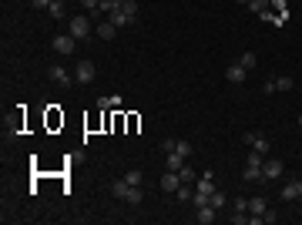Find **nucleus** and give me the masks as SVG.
<instances>
[{
    "instance_id": "obj_16",
    "label": "nucleus",
    "mask_w": 302,
    "mask_h": 225,
    "mask_svg": "<svg viewBox=\"0 0 302 225\" xmlns=\"http://www.w3.org/2000/svg\"><path fill=\"white\" fill-rule=\"evenodd\" d=\"M208 202H212V205H215V208H218V212H222L225 205H228V195H225V191H218V188H215V191H212V195H208Z\"/></svg>"
},
{
    "instance_id": "obj_24",
    "label": "nucleus",
    "mask_w": 302,
    "mask_h": 225,
    "mask_svg": "<svg viewBox=\"0 0 302 225\" xmlns=\"http://www.w3.org/2000/svg\"><path fill=\"white\" fill-rule=\"evenodd\" d=\"M175 195H178V202H191V195H195V191H191V185H178Z\"/></svg>"
},
{
    "instance_id": "obj_7",
    "label": "nucleus",
    "mask_w": 302,
    "mask_h": 225,
    "mask_svg": "<svg viewBox=\"0 0 302 225\" xmlns=\"http://www.w3.org/2000/svg\"><path fill=\"white\" fill-rule=\"evenodd\" d=\"M279 198L282 202H295V198H302V181H285L279 188Z\"/></svg>"
},
{
    "instance_id": "obj_3",
    "label": "nucleus",
    "mask_w": 302,
    "mask_h": 225,
    "mask_svg": "<svg viewBox=\"0 0 302 225\" xmlns=\"http://www.w3.org/2000/svg\"><path fill=\"white\" fill-rule=\"evenodd\" d=\"M242 141H245V148H252L258 155H268V148H272V141L262 131H248V135H242Z\"/></svg>"
},
{
    "instance_id": "obj_4",
    "label": "nucleus",
    "mask_w": 302,
    "mask_h": 225,
    "mask_svg": "<svg viewBox=\"0 0 302 225\" xmlns=\"http://www.w3.org/2000/svg\"><path fill=\"white\" fill-rule=\"evenodd\" d=\"M47 78L54 81V84H61V88H71V84H78V81H74V74H71L67 68H61V64H51V68H47Z\"/></svg>"
},
{
    "instance_id": "obj_31",
    "label": "nucleus",
    "mask_w": 302,
    "mask_h": 225,
    "mask_svg": "<svg viewBox=\"0 0 302 225\" xmlns=\"http://www.w3.org/2000/svg\"><path fill=\"white\" fill-rule=\"evenodd\" d=\"M299 128H302V114H299Z\"/></svg>"
},
{
    "instance_id": "obj_14",
    "label": "nucleus",
    "mask_w": 302,
    "mask_h": 225,
    "mask_svg": "<svg viewBox=\"0 0 302 225\" xmlns=\"http://www.w3.org/2000/svg\"><path fill=\"white\" fill-rule=\"evenodd\" d=\"M114 34H118V27H114L111 21H108V24H98V37H101V41H114Z\"/></svg>"
},
{
    "instance_id": "obj_12",
    "label": "nucleus",
    "mask_w": 302,
    "mask_h": 225,
    "mask_svg": "<svg viewBox=\"0 0 302 225\" xmlns=\"http://www.w3.org/2000/svg\"><path fill=\"white\" fill-rule=\"evenodd\" d=\"M242 178H245V181H265V178H262V165H252V161H248L245 171H242Z\"/></svg>"
},
{
    "instance_id": "obj_30",
    "label": "nucleus",
    "mask_w": 302,
    "mask_h": 225,
    "mask_svg": "<svg viewBox=\"0 0 302 225\" xmlns=\"http://www.w3.org/2000/svg\"><path fill=\"white\" fill-rule=\"evenodd\" d=\"M235 4H248V0H235Z\"/></svg>"
},
{
    "instance_id": "obj_27",
    "label": "nucleus",
    "mask_w": 302,
    "mask_h": 225,
    "mask_svg": "<svg viewBox=\"0 0 302 225\" xmlns=\"http://www.w3.org/2000/svg\"><path fill=\"white\" fill-rule=\"evenodd\" d=\"M228 222H232V225H245L248 215H245V212H235V215H228Z\"/></svg>"
},
{
    "instance_id": "obj_21",
    "label": "nucleus",
    "mask_w": 302,
    "mask_h": 225,
    "mask_svg": "<svg viewBox=\"0 0 302 225\" xmlns=\"http://www.w3.org/2000/svg\"><path fill=\"white\" fill-rule=\"evenodd\" d=\"M272 84H275V91H292V84H295V81H292L289 74H282V78H275Z\"/></svg>"
},
{
    "instance_id": "obj_8",
    "label": "nucleus",
    "mask_w": 302,
    "mask_h": 225,
    "mask_svg": "<svg viewBox=\"0 0 302 225\" xmlns=\"http://www.w3.org/2000/svg\"><path fill=\"white\" fill-rule=\"evenodd\" d=\"M74 47H78V41L67 34V31L54 37V51H57V54H74Z\"/></svg>"
},
{
    "instance_id": "obj_1",
    "label": "nucleus",
    "mask_w": 302,
    "mask_h": 225,
    "mask_svg": "<svg viewBox=\"0 0 302 225\" xmlns=\"http://www.w3.org/2000/svg\"><path fill=\"white\" fill-rule=\"evenodd\" d=\"M111 195H114V198H121V202H128V205H141V202H145V191H141V185H128L124 178L111 185Z\"/></svg>"
},
{
    "instance_id": "obj_19",
    "label": "nucleus",
    "mask_w": 302,
    "mask_h": 225,
    "mask_svg": "<svg viewBox=\"0 0 302 225\" xmlns=\"http://www.w3.org/2000/svg\"><path fill=\"white\" fill-rule=\"evenodd\" d=\"M121 11L131 17V21H138V0H121Z\"/></svg>"
},
{
    "instance_id": "obj_6",
    "label": "nucleus",
    "mask_w": 302,
    "mask_h": 225,
    "mask_svg": "<svg viewBox=\"0 0 302 225\" xmlns=\"http://www.w3.org/2000/svg\"><path fill=\"white\" fill-rule=\"evenodd\" d=\"M195 218H198V225H212L215 218H218V208H215L212 202H205V205L195 208Z\"/></svg>"
},
{
    "instance_id": "obj_5",
    "label": "nucleus",
    "mask_w": 302,
    "mask_h": 225,
    "mask_svg": "<svg viewBox=\"0 0 302 225\" xmlns=\"http://www.w3.org/2000/svg\"><path fill=\"white\" fill-rule=\"evenodd\" d=\"M94 74H98V71H94V64H91L88 57H81L78 64H74V81H78V84H91Z\"/></svg>"
},
{
    "instance_id": "obj_11",
    "label": "nucleus",
    "mask_w": 302,
    "mask_h": 225,
    "mask_svg": "<svg viewBox=\"0 0 302 225\" xmlns=\"http://www.w3.org/2000/svg\"><path fill=\"white\" fill-rule=\"evenodd\" d=\"M245 74H248V71L242 68V64H238V61H235L232 68L225 71V81H228V84H242V81H245Z\"/></svg>"
},
{
    "instance_id": "obj_2",
    "label": "nucleus",
    "mask_w": 302,
    "mask_h": 225,
    "mask_svg": "<svg viewBox=\"0 0 302 225\" xmlns=\"http://www.w3.org/2000/svg\"><path fill=\"white\" fill-rule=\"evenodd\" d=\"M67 34L74 37V41H88L91 37V21L88 17H71V21H67Z\"/></svg>"
},
{
    "instance_id": "obj_10",
    "label": "nucleus",
    "mask_w": 302,
    "mask_h": 225,
    "mask_svg": "<svg viewBox=\"0 0 302 225\" xmlns=\"http://www.w3.org/2000/svg\"><path fill=\"white\" fill-rule=\"evenodd\" d=\"M178 185H185L178 171H171V168H168L165 175H161V188H165V195H168V191H178Z\"/></svg>"
},
{
    "instance_id": "obj_13",
    "label": "nucleus",
    "mask_w": 302,
    "mask_h": 225,
    "mask_svg": "<svg viewBox=\"0 0 302 225\" xmlns=\"http://www.w3.org/2000/svg\"><path fill=\"white\" fill-rule=\"evenodd\" d=\"M111 24H114V27H131V17H128V14H124L121 11V7H118V11H111Z\"/></svg>"
},
{
    "instance_id": "obj_15",
    "label": "nucleus",
    "mask_w": 302,
    "mask_h": 225,
    "mask_svg": "<svg viewBox=\"0 0 302 225\" xmlns=\"http://www.w3.org/2000/svg\"><path fill=\"white\" fill-rule=\"evenodd\" d=\"M265 208H268V202L262 198V195H255V198H248V212H252V215H262Z\"/></svg>"
},
{
    "instance_id": "obj_23",
    "label": "nucleus",
    "mask_w": 302,
    "mask_h": 225,
    "mask_svg": "<svg viewBox=\"0 0 302 225\" xmlns=\"http://www.w3.org/2000/svg\"><path fill=\"white\" fill-rule=\"evenodd\" d=\"M178 175H181V181H185V185H191V181H195V168H191L188 161L181 165V171H178Z\"/></svg>"
},
{
    "instance_id": "obj_26",
    "label": "nucleus",
    "mask_w": 302,
    "mask_h": 225,
    "mask_svg": "<svg viewBox=\"0 0 302 225\" xmlns=\"http://www.w3.org/2000/svg\"><path fill=\"white\" fill-rule=\"evenodd\" d=\"M81 7L88 14H98V7H101V0H81Z\"/></svg>"
},
{
    "instance_id": "obj_20",
    "label": "nucleus",
    "mask_w": 302,
    "mask_h": 225,
    "mask_svg": "<svg viewBox=\"0 0 302 225\" xmlns=\"http://www.w3.org/2000/svg\"><path fill=\"white\" fill-rule=\"evenodd\" d=\"M238 64H242V68H245V71H252V68H255V64H258V57L252 54V51H245V54L238 57Z\"/></svg>"
},
{
    "instance_id": "obj_25",
    "label": "nucleus",
    "mask_w": 302,
    "mask_h": 225,
    "mask_svg": "<svg viewBox=\"0 0 302 225\" xmlns=\"http://www.w3.org/2000/svg\"><path fill=\"white\" fill-rule=\"evenodd\" d=\"M175 151H178L181 158H191V145L188 141H178V138H175Z\"/></svg>"
},
{
    "instance_id": "obj_22",
    "label": "nucleus",
    "mask_w": 302,
    "mask_h": 225,
    "mask_svg": "<svg viewBox=\"0 0 302 225\" xmlns=\"http://www.w3.org/2000/svg\"><path fill=\"white\" fill-rule=\"evenodd\" d=\"M124 181H128V185H141V181H145V175H141L138 168H131V171H124Z\"/></svg>"
},
{
    "instance_id": "obj_17",
    "label": "nucleus",
    "mask_w": 302,
    "mask_h": 225,
    "mask_svg": "<svg viewBox=\"0 0 302 225\" xmlns=\"http://www.w3.org/2000/svg\"><path fill=\"white\" fill-rule=\"evenodd\" d=\"M47 14H51V17H57V21H64V14H67L64 0H54V4H51V7H47Z\"/></svg>"
},
{
    "instance_id": "obj_29",
    "label": "nucleus",
    "mask_w": 302,
    "mask_h": 225,
    "mask_svg": "<svg viewBox=\"0 0 302 225\" xmlns=\"http://www.w3.org/2000/svg\"><path fill=\"white\" fill-rule=\"evenodd\" d=\"M51 4H54V0H31V7H34V11H47Z\"/></svg>"
},
{
    "instance_id": "obj_28",
    "label": "nucleus",
    "mask_w": 302,
    "mask_h": 225,
    "mask_svg": "<svg viewBox=\"0 0 302 225\" xmlns=\"http://www.w3.org/2000/svg\"><path fill=\"white\" fill-rule=\"evenodd\" d=\"M232 208H235V212H248V198H235Z\"/></svg>"
},
{
    "instance_id": "obj_18",
    "label": "nucleus",
    "mask_w": 302,
    "mask_h": 225,
    "mask_svg": "<svg viewBox=\"0 0 302 225\" xmlns=\"http://www.w3.org/2000/svg\"><path fill=\"white\" fill-rule=\"evenodd\" d=\"M268 7H272V0H248V11L252 14H268Z\"/></svg>"
},
{
    "instance_id": "obj_9",
    "label": "nucleus",
    "mask_w": 302,
    "mask_h": 225,
    "mask_svg": "<svg viewBox=\"0 0 302 225\" xmlns=\"http://www.w3.org/2000/svg\"><path fill=\"white\" fill-rule=\"evenodd\" d=\"M282 171H285V165H282L279 158H275V161H268V158H265V165H262V178H265V181L282 178Z\"/></svg>"
}]
</instances>
